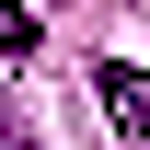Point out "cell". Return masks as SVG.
<instances>
[{
	"label": "cell",
	"mask_w": 150,
	"mask_h": 150,
	"mask_svg": "<svg viewBox=\"0 0 150 150\" xmlns=\"http://www.w3.org/2000/svg\"><path fill=\"white\" fill-rule=\"evenodd\" d=\"M0 150H23V127H12V115H0Z\"/></svg>",
	"instance_id": "cell-3"
},
{
	"label": "cell",
	"mask_w": 150,
	"mask_h": 150,
	"mask_svg": "<svg viewBox=\"0 0 150 150\" xmlns=\"http://www.w3.org/2000/svg\"><path fill=\"white\" fill-rule=\"evenodd\" d=\"M0 58H35V12L23 0H0Z\"/></svg>",
	"instance_id": "cell-2"
},
{
	"label": "cell",
	"mask_w": 150,
	"mask_h": 150,
	"mask_svg": "<svg viewBox=\"0 0 150 150\" xmlns=\"http://www.w3.org/2000/svg\"><path fill=\"white\" fill-rule=\"evenodd\" d=\"M93 93H104V115H115L127 139H150V81H139V69H93Z\"/></svg>",
	"instance_id": "cell-1"
}]
</instances>
